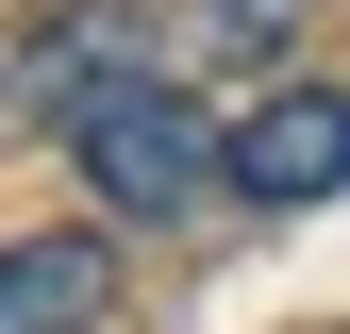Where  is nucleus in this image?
Here are the masks:
<instances>
[{
    "mask_svg": "<svg viewBox=\"0 0 350 334\" xmlns=\"http://www.w3.org/2000/svg\"><path fill=\"white\" fill-rule=\"evenodd\" d=\"M67 151H83V184H100V218H200L217 184H234V134L184 101V67H117L100 101L67 117Z\"/></svg>",
    "mask_w": 350,
    "mask_h": 334,
    "instance_id": "1",
    "label": "nucleus"
},
{
    "mask_svg": "<svg viewBox=\"0 0 350 334\" xmlns=\"http://www.w3.org/2000/svg\"><path fill=\"white\" fill-rule=\"evenodd\" d=\"M234 201H267V218L350 201V84H267L234 117Z\"/></svg>",
    "mask_w": 350,
    "mask_h": 334,
    "instance_id": "2",
    "label": "nucleus"
},
{
    "mask_svg": "<svg viewBox=\"0 0 350 334\" xmlns=\"http://www.w3.org/2000/svg\"><path fill=\"white\" fill-rule=\"evenodd\" d=\"M150 51H167V34H134L117 0H67L33 51H0V117H17V134H67V117L100 101L117 67H150Z\"/></svg>",
    "mask_w": 350,
    "mask_h": 334,
    "instance_id": "3",
    "label": "nucleus"
},
{
    "mask_svg": "<svg viewBox=\"0 0 350 334\" xmlns=\"http://www.w3.org/2000/svg\"><path fill=\"white\" fill-rule=\"evenodd\" d=\"M100 318H117L100 234H0V334H100Z\"/></svg>",
    "mask_w": 350,
    "mask_h": 334,
    "instance_id": "4",
    "label": "nucleus"
},
{
    "mask_svg": "<svg viewBox=\"0 0 350 334\" xmlns=\"http://www.w3.org/2000/svg\"><path fill=\"white\" fill-rule=\"evenodd\" d=\"M317 17V0H184V34H167V67H267L284 34Z\"/></svg>",
    "mask_w": 350,
    "mask_h": 334,
    "instance_id": "5",
    "label": "nucleus"
}]
</instances>
